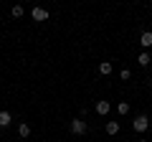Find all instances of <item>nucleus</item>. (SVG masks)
<instances>
[{"label": "nucleus", "mask_w": 152, "mask_h": 142, "mask_svg": "<svg viewBox=\"0 0 152 142\" xmlns=\"http://www.w3.org/2000/svg\"><path fill=\"white\" fill-rule=\"evenodd\" d=\"M147 127H150V119H147V114H140L134 122H132V130H134V132H145Z\"/></svg>", "instance_id": "nucleus-1"}, {"label": "nucleus", "mask_w": 152, "mask_h": 142, "mask_svg": "<svg viewBox=\"0 0 152 142\" xmlns=\"http://www.w3.org/2000/svg\"><path fill=\"white\" fill-rule=\"evenodd\" d=\"M31 15H33V20H36V23H43V20H48V10H46V8H33V10H31Z\"/></svg>", "instance_id": "nucleus-2"}, {"label": "nucleus", "mask_w": 152, "mask_h": 142, "mask_svg": "<svg viewBox=\"0 0 152 142\" xmlns=\"http://www.w3.org/2000/svg\"><path fill=\"white\" fill-rule=\"evenodd\" d=\"M71 132H74V135H84V132H86V122L84 119H74L71 122Z\"/></svg>", "instance_id": "nucleus-3"}, {"label": "nucleus", "mask_w": 152, "mask_h": 142, "mask_svg": "<svg viewBox=\"0 0 152 142\" xmlns=\"http://www.w3.org/2000/svg\"><path fill=\"white\" fill-rule=\"evenodd\" d=\"M140 46H145V48H152V33L150 31H145L140 36Z\"/></svg>", "instance_id": "nucleus-4"}, {"label": "nucleus", "mask_w": 152, "mask_h": 142, "mask_svg": "<svg viewBox=\"0 0 152 142\" xmlns=\"http://www.w3.org/2000/svg\"><path fill=\"white\" fill-rule=\"evenodd\" d=\"M109 109H112V104L109 102H96V114H109Z\"/></svg>", "instance_id": "nucleus-5"}, {"label": "nucleus", "mask_w": 152, "mask_h": 142, "mask_svg": "<svg viewBox=\"0 0 152 142\" xmlns=\"http://www.w3.org/2000/svg\"><path fill=\"white\" fill-rule=\"evenodd\" d=\"M10 122H13L10 112H5V109H3V112H0V127H8V124H10Z\"/></svg>", "instance_id": "nucleus-6"}, {"label": "nucleus", "mask_w": 152, "mask_h": 142, "mask_svg": "<svg viewBox=\"0 0 152 142\" xmlns=\"http://www.w3.org/2000/svg\"><path fill=\"white\" fill-rule=\"evenodd\" d=\"M99 74H104V76L112 74V64H109V61H102V64H99Z\"/></svg>", "instance_id": "nucleus-7"}, {"label": "nucleus", "mask_w": 152, "mask_h": 142, "mask_svg": "<svg viewBox=\"0 0 152 142\" xmlns=\"http://www.w3.org/2000/svg\"><path fill=\"white\" fill-rule=\"evenodd\" d=\"M119 132V122H107V135H117Z\"/></svg>", "instance_id": "nucleus-8"}, {"label": "nucleus", "mask_w": 152, "mask_h": 142, "mask_svg": "<svg viewBox=\"0 0 152 142\" xmlns=\"http://www.w3.org/2000/svg\"><path fill=\"white\" fill-rule=\"evenodd\" d=\"M18 135H20V137H28V135H31V124H26V122H23V124L18 127Z\"/></svg>", "instance_id": "nucleus-9"}, {"label": "nucleus", "mask_w": 152, "mask_h": 142, "mask_svg": "<svg viewBox=\"0 0 152 142\" xmlns=\"http://www.w3.org/2000/svg\"><path fill=\"white\" fill-rule=\"evenodd\" d=\"M117 112H119V114H129V104H127V102H119V104H117Z\"/></svg>", "instance_id": "nucleus-10"}, {"label": "nucleus", "mask_w": 152, "mask_h": 142, "mask_svg": "<svg viewBox=\"0 0 152 142\" xmlns=\"http://www.w3.org/2000/svg\"><path fill=\"white\" fill-rule=\"evenodd\" d=\"M10 15H13V18H20V15H23V5H13Z\"/></svg>", "instance_id": "nucleus-11"}, {"label": "nucleus", "mask_w": 152, "mask_h": 142, "mask_svg": "<svg viewBox=\"0 0 152 142\" xmlns=\"http://www.w3.org/2000/svg\"><path fill=\"white\" fill-rule=\"evenodd\" d=\"M137 61H140L142 66H147V64H150V53H140V56H137Z\"/></svg>", "instance_id": "nucleus-12"}, {"label": "nucleus", "mask_w": 152, "mask_h": 142, "mask_svg": "<svg viewBox=\"0 0 152 142\" xmlns=\"http://www.w3.org/2000/svg\"><path fill=\"white\" fill-rule=\"evenodd\" d=\"M119 76H122V79H124V81H127V79H129L132 74H129V69H122V74H119Z\"/></svg>", "instance_id": "nucleus-13"}, {"label": "nucleus", "mask_w": 152, "mask_h": 142, "mask_svg": "<svg viewBox=\"0 0 152 142\" xmlns=\"http://www.w3.org/2000/svg\"><path fill=\"white\" fill-rule=\"evenodd\" d=\"M150 89H152V79H150Z\"/></svg>", "instance_id": "nucleus-14"}, {"label": "nucleus", "mask_w": 152, "mask_h": 142, "mask_svg": "<svg viewBox=\"0 0 152 142\" xmlns=\"http://www.w3.org/2000/svg\"><path fill=\"white\" fill-rule=\"evenodd\" d=\"M137 142H147V140H137Z\"/></svg>", "instance_id": "nucleus-15"}]
</instances>
